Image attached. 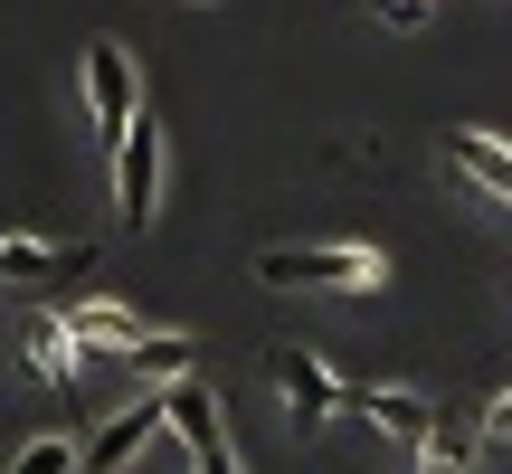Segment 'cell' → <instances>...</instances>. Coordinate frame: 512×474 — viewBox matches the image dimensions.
I'll list each match as a JSON object with an SVG mask.
<instances>
[{
    "label": "cell",
    "mask_w": 512,
    "mask_h": 474,
    "mask_svg": "<svg viewBox=\"0 0 512 474\" xmlns=\"http://www.w3.org/2000/svg\"><path fill=\"white\" fill-rule=\"evenodd\" d=\"M76 95H86L95 143H114V133H124L133 114L152 105V95H143V67H133V48H124V38H86V57H76Z\"/></svg>",
    "instance_id": "cell-3"
},
{
    "label": "cell",
    "mask_w": 512,
    "mask_h": 474,
    "mask_svg": "<svg viewBox=\"0 0 512 474\" xmlns=\"http://www.w3.org/2000/svg\"><path fill=\"white\" fill-rule=\"evenodd\" d=\"M370 19H380V29H427V19H437V0H370Z\"/></svg>",
    "instance_id": "cell-14"
},
{
    "label": "cell",
    "mask_w": 512,
    "mask_h": 474,
    "mask_svg": "<svg viewBox=\"0 0 512 474\" xmlns=\"http://www.w3.org/2000/svg\"><path fill=\"white\" fill-rule=\"evenodd\" d=\"M190 10H209V0H190Z\"/></svg>",
    "instance_id": "cell-16"
},
{
    "label": "cell",
    "mask_w": 512,
    "mask_h": 474,
    "mask_svg": "<svg viewBox=\"0 0 512 474\" xmlns=\"http://www.w3.org/2000/svg\"><path fill=\"white\" fill-rule=\"evenodd\" d=\"M162 437H181L190 474H247L238 465V437H228V408L209 399L200 380H171L162 389Z\"/></svg>",
    "instance_id": "cell-4"
},
{
    "label": "cell",
    "mask_w": 512,
    "mask_h": 474,
    "mask_svg": "<svg viewBox=\"0 0 512 474\" xmlns=\"http://www.w3.org/2000/svg\"><path fill=\"white\" fill-rule=\"evenodd\" d=\"M446 171L475 181L494 209H512V143H494V133H446Z\"/></svg>",
    "instance_id": "cell-11"
},
{
    "label": "cell",
    "mask_w": 512,
    "mask_h": 474,
    "mask_svg": "<svg viewBox=\"0 0 512 474\" xmlns=\"http://www.w3.org/2000/svg\"><path fill=\"white\" fill-rule=\"evenodd\" d=\"M95 266L86 237H0V294H67L76 275Z\"/></svg>",
    "instance_id": "cell-7"
},
{
    "label": "cell",
    "mask_w": 512,
    "mask_h": 474,
    "mask_svg": "<svg viewBox=\"0 0 512 474\" xmlns=\"http://www.w3.org/2000/svg\"><path fill=\"white\" fill-rule=\"evenodd\" d=\"M256 285H275V294H380L389 285V256L380 247H351V237L266 247V256H256Z\"/></svg>",
    "instance_id": "cell-2"
},
{
    "label": "cell",
    "mask_w": 512,
    "mask_h": 474,
    "mask_svg": "<svg viewBox=\"0 0 512 474\" xmlns=\"http://www.w3.org/2000/svg\"><path fill=\"white\" fill-rule=\"evenodd\" d=\"M19 370H29V380H48V389H76V380H86V351L67 342V323H57V313H29V323H19Z\"/></svg>",
    "instance_id": "cell-10"
},
{
    "label": "cell",
    "mask_w": 512,
    "mask_h": 474,
    "mask_svg": "<svg viewBox=\"0 0 512 474\" xmlns=\"http://www.w3.org/2000/svg\"><path fill=\"white\" fill-rule=\"evenodd\" d=\"M67 342L86 351V370L95 361H133L152 389H171V380H190V332H152L143 313H124V304H105V294H76L67 313Z\"/></svg>",
    "instance_id": "cell-1"
},
{
    "label": "cell",
    "mask_w": 512,
    "mask_h": 474,
    "mask_svg": "<svg viewBox=\"0 0 512 474\" xmlns=\"http://www.w3.org/2000/svg\"><path fill=\"white\" fill-rule=\"evenodd\" d=\"M266 389L285 399L294 427H332V418H342V399H351V389L332 380V361H323V351H304V342H275L266 351Z\"/></svg>",
    "instance_id": "cell-6"
},
{
    "label": "cell",
    "mask_w": 512,
    "mask_h": 474,
    "mask_svg": "<svg viewBox=\"0 0 512 474\" xmlns=\"http://www.w3.org/2000/svg\"><path fill=\"white\" fill-rule=\"evenodd\" d=\"M152 437H162V389H152V399H133V408H114V418L76 446V474H124L133 456H152Z\"/></svg>",
    "instance_id": "cell-8"
},
{
    "label": "cell",
    "mask_w": 512,
    "mask_h": 474,
    "mask_svg": "<svg viewBox=\"0 0 512 474\" xmlns=\"http://www.w3.org/2000/svg\"><path fill=\"white\" fill-rule=\"evenodd\" d=\"M408 456H418V474H484V446L465 437V427H446V418L427 427V437L408 446Z\"/></svg>",
    "instance_id": "cell-12"
},
{
    "label": "cell",
    "mask_w": 512,
    "mask_h": 474,
    "mask_svg": "<svg viewBox=\"0 0 512 474\" xmlns=\"http://www.w3.org/2000/svg\"><path fill=\"white\" fill-rule=\"evenodd\" d=\"M10 474H76V437H19Z\"/></svg>",
    "instance_id": "cell-13"
},
{
    "label": "cell",
    "mask_w": 512,
    "mask_h": 474,
    "mask_svg": "<svg viewBox=\"0 0 512 474\" xmlns=\"http://www.w3.org/2000/svg\"><path fill=\"white\" fill-rule=\"evenodd\" d=\"M475 446H512V389H503L494 408H484V427H475Z\"/></svg>",
    "instance_id": "cell-15"
},
{
    "label": "cell",
    "mask_w": 512,
    "mask_h": 474,
    "mask_svg": "<svg viewBox=\"0 0 512 474\" xmlns=\"http://www.w3.org/2000/svg\"><path fill=\"white\" fill-rule=\"evenodd\" d=\"M342 418H370L389 446H418L427 427H437V399H427V389H399V380H389V389H351V399H342Z\"/></svg>",
    "instance_id": "cell-9"
},
{
    "label": "cell",
    "mask_w": 512,
    "mask_h": 474,
    "mask_svg": "<svg viewBox=\"0 0 512 474\" xmlns=\"http://www.w3.org/2000/svg\"><path fill=\"white\" fill-rule=\"evenodd\" d=\"M105 152H114V219H124V228H152V219H162V114L143 105Z\"/></svg>",
    "instance_id": "cell-5"
}]
</instances>
